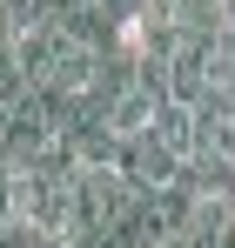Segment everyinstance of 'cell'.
<instances>
[{
	"label": "cell",
	"mask_w": 235,
	"mask_h": 248,
	"mask_svg": "<svg viewBox=\"0 0 235 248\" xmlns=\"http://www.w3.org/2000/svg\"><path fill=\"white\" fill-rule=\"evenodd\" d=\"M7 221H20V208H14V168L0 161V228Z\"/></svg>",
	"instance_id": "7a4b0ae2"
},
{
	"label": "cell",
	"mask_w": 235,
	"mask_h": 248,
	"mask_svg": "<svg viewBox=\"0 0 235 248\" xmlns=\"http://www.w3.org/2000/svg\"><path fill=\"white\" fill-rule=\"evenodd\" d=\"M7 127H14V108H0V161H7Z\"/></svg>",
	"instance_id": "3957f363"
},
{
	"label": "cell",
	"mask_w": 235,
	"mask_h": 248,
	"mask_svg": "<svg viewBox=\"0 0 235 248\" xmlns=\"http://www.w3.org/2000/svg\"><path fill=\"white\" fill-rule=\"evenodd\" d=\"M161 248H188V242H182V235H175V242H161Z\"/></svg>",
	"instance_id": "277c9868"
},
{
	"label": "cell",
	"mask_w": 235,
	"mask_h": 248,
	"mask_svg": "<svg viewBox=\"0 0 235 248\" xmlns=\"http://www.w3.org/2000/svg\"><path fill=\"white\" fill-rule=\"evenodd\" d=\"M47 14H54V0H0V27L14 34V47L27 41V34H34Z\"/></svg>",
	"instance_id": "6da1fadb"
}]
</instances>
